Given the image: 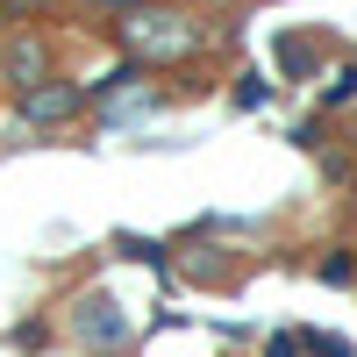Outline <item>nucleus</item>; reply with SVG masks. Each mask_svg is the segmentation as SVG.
Returning <instances> with one entry per match:
<instances>
[{"label": "nucleus", "instance_id": "obj_7", "mask_svg": "<svg viewBox=\"0 0 357 357\" xmlns=\"http://www.w3.org/2000/svg\"><path fill=\"white\" fill-rule=\"evenodd\" d=\"M350 272H357V257H343V250L321 264V279H329V286H350Z\"/></svg>", "mask_w": 357, "mask_h": 357}, {"label": "nucleus", "instance_id": "obj_6", "mask_svg": "<svg viewBox=\"0 0 357 357\" xmlns=\"http://www.w3.org/2000/svg\"><path fill=\"white\" fill-rule=\"evenodd\" d=\"M301 350H307V336H301V329H286V336L264 343V357H301Z\"/></svg>", "mask_w": 357, "mask_h": 357}, {"label": "nucleus", "instance_id": "obj_3", "mask_svg": "<svg viewBox=\"0 0 357 357\" xmlns=\"http://www.w3.org/2000/svg\"><path fill=\"white\" fill-rule=\"evenodd\" d=\"M79 107H86V86H72V79H36V86L22 93V122L50 129V122H72Z\"/></svg>", "mask_w": 357, "mask_h": 357}, {"label": "nucleus", "instance_id": "obj_5", "mask_svg": "<svg viewBox=\"0 0 357 357\" xmlns=\"http://www.w3.org/2000/svg\"><path fill=\"white\" fill-rule=\"evenodd\" d=\"M272 100V86H264V72H243V86H236V107H264Z\"/></svg>", "mask_w": 357, "mask_h": 357}, {"label": "nucleus", "instance_id": "obj_4", "mask_svg": "<svg viewBox=\"0 0 357 357\" xmlns=\"http://www.w3.org/2000/svg\"><path fill=\"white\" fill-rule=\"evenodd\" d=\"M43 72H50V50H43V36H15V43H8V79L29 93V86H36Z\"/></svg>", "mask_w": 357, "mask_h": 357}, {"label": "nucleus", "instance_id": "obj_1", "mask_svg": "<svg viewBox=\"0 0 357 357\" xmlns=\"http://www.w3.org/2000/svg\"><path fill=\"white\" fill-rule=\"evenodd\" d=\"M122 43H129V57H143V65H186V57L207 50V29L193 15H143L136 8L122 22Z\"/></svg>", "mask_w": 357, "mask_h": 357}, {"label": "nucleus", "instance_id": "obj_2", "mask_svg": "<svg viewBox=\"0 0 357 357\" xmlns=\"http://www.w3.org/2000/svg\"><path fill=\"white\" fill-rule=\"evenodd\" d=\"M72 336H79L86 350L114 357V350L136 343V321L122 314V301H114V293H79V301H72Z\"/></svg>", "mask_w": 357, "mask_h": 357}]
</instances>
